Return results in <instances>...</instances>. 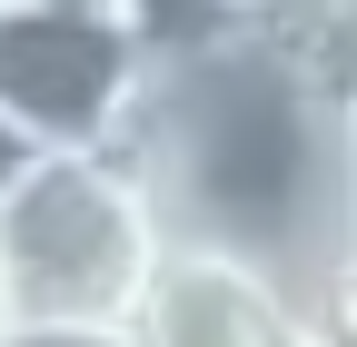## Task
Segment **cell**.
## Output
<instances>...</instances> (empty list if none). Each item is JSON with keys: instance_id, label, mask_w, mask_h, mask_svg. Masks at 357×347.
<instances>
[{"instance_id": "6", "label": "cell", "mask_w": 357, "mask_h": 347, "mask_svg": "<svg viewBox=\"0 0 357 347\" xmlns=\"http://www.w3.org/2000/svg\"><path fill=\"white\" fill-rule=\"evenodd\" d=\"M307 327H318V347H357V268L318 298V318H307Z\"/></svg>"}, {"instance_id": "4", "label": "cell", "mask_w": 357, "mask_h": 347, "mask_svg": "<svg viewBox=\"0 0 357 347\" xmlns=\"http://www.w3.org/2000/svg\"><path fill=\"white\" fill-rule=\"evenodd\" d=\"M129 337L139 347H318L307 308H288L248 268H218V258H189V248H169V268H159Z\"/></svg>"}, {"instance_id": "9", "label": "cell", "mask_w": 357, "mask_h": 347, "mask_svg": "<svg viewBox=\"0 0 357 347\" xmlns=\"http://www.w3.org/2000/svg\"><path fill=\"white\" fill-rule=\"evenodd\" d=\"M0 337H10V298H0Z\"/></svg>"}, {"instance_id": "5", "label": "cell", "mask_w": 357, "mask_h": 347, "mask_svg": "<svg viewBox=\"0 0 357 347\" xmlns=\"http://www.w3.org/2000/svg\"><path fill=\"white\" fill-rule=\"evenodd\" d=\"M278 40H288V60L307 70V90H318V100L357 129V0H328V10H278Z\"/></svg>"}, {"instance_id": "2", "label": "cell", "mask_w": 357, "mask_h": 347, "mask_svg": "<svg viewBox=\"0 0 357 347\" xmlns=\"http://www.w3.org/2000/svg\"><path fill=\"white\" fill-rule=\"evenodd\" d=\"M169 268L159 199L119 149L100 159H30L0 199V298L10 327H139Z\"/></svg>"}, {"instance_id": "7", "label": "cell", "mask_w": 357, "mask_h": 347, "mask_svg": "<svg viewBox=\"0 0 357 347\" xmlns=\"http://www.w3.org/2000/svg\"><path fill=\"white\" fill-rule=\"evenodd\" d=\"M0 347H139L129 327H10Z\"/></svg>"}, {"instance_id": "1", "label": "cell", "mask_w": 357, "mask_h": 347, "mask_svg": "<svg viewBox=\"0 0 357 347\" xmlns=\"http://www.w3.org/2000/svg\"><path fill=\"white\" fill-rule=\"evenodd\" d=\"M119 159L159 199L169 248L248 268L307 318L357 268V129L307 90L278 10L199 70H149Z\"/></svg>"}, {"instance_id": "8", "label": "cell", "mask_w": 357, "mask_h": 347, "mask_svg": "<svg viewBox=\"0 0 357 347\" xmlns=\"http://www.w3.org/2000/svg\"><path fill=\"white\" fill-rule=\"evenodd\" d=\"M30 159H40V149L20 139V129H10V119H0V199H10V189H20V169H30Z\"/></svg>"}, {"instance_id": "3", "label": "cell", "mask_w": 357, "mask_h": 347, "mask_svg": "<svg viewBox=\"0 0 357 347\" xmlns=\"http://www.w3.org/2000/svg\"><path fill=\"white\" fill-rule=\"evenodd\" d=\"M149 100L139 10L119 0H0V119L40 159H100Z\"/></svg>"}]
</instances>
